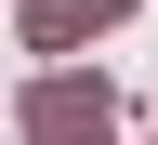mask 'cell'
Returning a JSON list of instances; mask_svg holds the SVG:
<instances>
[{
    "instance_id": "obj_1",
    "label": "cell",
    "mask_w": 158,
    "mask_h": 145,
    "mask_svg": "<svg viewBox=\"0 0 158 145\" xmlns=\"http://www.w3.org/2000/svg\"><path fill=\"white\" fill-rule=\"evenodd\" d=\"M27 145H118L106 79H40V92H27Z\"/></svg>"
},
{
    "instance_id": "obj_2",
    "label": "cell",
    "mask_w": 158,
    "mask_h": 145,
    "mask_svg": "<svg viewBox=\"0 0 158 145\" xmlns=\"http://www.w3.org/2000/svg\"><path fill=\"white\" fill-rule=\"evenodd\" d=\"M106 13H132V0H27V40H40V53H66V40H92Z\"/></svg>"
}]
</instances>
